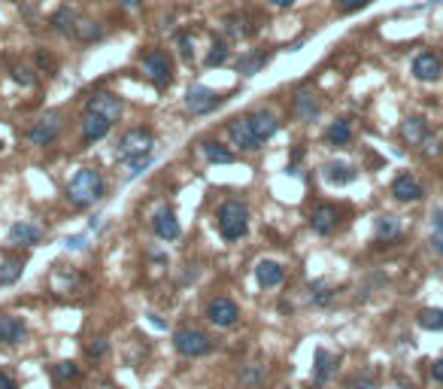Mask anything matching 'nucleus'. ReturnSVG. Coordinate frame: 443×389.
<instances>
[{
    "label": "nucleus",
    "mask_w": 443,
    "mask_h": 389,
    "mask_svg": "<svg viewBox=\"0 0 443 389\" xmlns=\"http://www.w3.org/2000/svg\"><path fill=\"white\" fill-rule=\"evenodd\" d=\"M104 198V177L97 168H79L67 183V201L73 207H91Z\"/></svg>",
    "instance_id": "1"
},
{
    "label": "nucleus",
    "mask_w": 443,
    "mask_h": 389,
    "mask_svg": "<svg viewBox=\"0 0 443 389\" xmlns=\"http://www.w3.org/2000/svg\"><path fill=\"white\" fill-rule=\"evenodd\" d=\"M246 231H249V207L243 201H237V198L225 201L219 207V235L228 244H234V241H240Z\"/></svg>",
    "instance_id": "2"
},
{
    "label": "nucleus",
    "mask_w": 443,
    "mask_h": 389,
    "mask_svg": "<svg viewBox=\"0 0 443 389\" xmlns=\"http://www.w3.org/2000/svg\"><path fill=\"white\" fill-rule=\"evenodd\" d=\"M140 70L155 88H167L173 82V61L161 49H149V52L140 55Z\"/></svg>",
    "instance_id": "3"
},
{
    "label": "nucleus",
    "mask_w": 443,
    "mask_h": 389,
    "mask_svg": "<svg viewBox=\"0 0 443 389\" xmlns=\"http://www.w3.org/2000/svg\"><path fill=\"white\" fill-rule=\"evenodd\" d=\"M155 149V134L149 128H131L124 131L122 140L115 143V155L122 161H131V159H140V155H152Z\"/></svg>",
    "instance_id": "4"
},
{
    "label": "nucleus",
    "mask_w": 443,
    "mask_h": 389,
    "mask_svg": "<svg viewBox=\"0 0 443 389\" xmlns=\"http://www.w3.org/2000/svg\"><path fill=\"white\" fill-rule=\"evenodd\" d=\"M173 347L182 356H207L213 350V338L204 335L200 328H179V332H173Z\"/></svg>",
    "instance_id": "5"
},
{
    "label": "nucleus",
    "mask_w": 443,
    "mask_h": 389,
    "mask_svg": "<svg viewBox=\"0 0 443 389\" xmlns=\"http://www.w3.org/2000/svg\"><path fill=\"white\" fill-rule=\"evenodd\" d=\"M228 140H231V146L243 149V152H255V149H261V140L255 137L249 116H237V119L228 122Z\"/></svg>",
    "instance_id": "6"
},
{
    "label": "nucleus",
    "mask_w": 443,
    "mask_h": 389,
    "mask_svg": "<svg viewBox=\"0 0 443 389\" xmlns=\"http://www.w3.org/2000/svg\"><path fill=\"white\" fill-rule=\"evenodd\" d=\"M204 317L213 322V326H219V328H231L234 322L240 319V308L231 301V298H210V304H207V310H204Z\"/></svg>",
    "instance_id": "7"
},
{
    "label": "nucleus",
    "mask_w": 443,
    "mask_h": 389,
    "mask_svg": "<svg viewBox=\"0 0 443 389\" xmlns=\"http://www.w3.org/2000/svg\"><path fill=\"white\" fill-rule=\"evenodd\" d=\"M86 113H97V116H104L110 125H115V122L122 119V97L113 92H95L86 104Z\"/></svg>",
    "instance_id": "8"
},
{
    "label": "nucleus",
    "mask_w": 443,
    "mask_h": 389,
    "mask_svg": "<svg viewBox=\"0 0 443 389\" xmlns=\"http://www.w3.org/2000/svg\"><path fill=\"white\" fill-rule=\"evenodd\" d=\"M225 97L222 95H216L213 88H207V86H191L188 92H186V106L191 110V116H207V113H213L216 106H222Z\"/></svg>",
    "instance_id": "9"
},
{
    "label": "nucleus",
    "mask_w": 443,
    "mask_h": 389,
    "mask_svg": "<svg viewBox=\"0 0 443 389\" xmlns=\"http://www.w3.org/2000/svg\"><path fill=\"white\" fill-rule=\"evenodd\" d=\"M58 131H61V113H46L43 119L28 131V140L33 146H49L58 137Z\"/></svg>",
    "instance_id": "10"
},
{
    "label": "nucleus",
    "mask_w": 443,
    "mask_h": 389,
    "mask_svg": "<svg viewBox=\"0 0 443 389\" xmlns=\"http://www.w3.org/2000/svg\"><path fill=\"white\" fill-rule=\"evenodd\" d=\"M152 231L161 237V241H177V237L182 235L177 213H173L170 207H158L155 216H152Z\"/></svg>",
    "instance_id": "11"
},
{
    "label": "nucleus",
    "mask_w": 443,
    "mask_h": 389,
    "mask_svg": "<svg viewBox=\"0 0 443 389\" xmlns=\"http://www.w3.org/2000/svg\"><path fill=\"white\" fill-rule=\"evenodd\" d=\"M443 73V61L437 52H419L413 58V77L422 82H437Z\"/></svg>",
    "instance_id": "12"
},
{
    "label": "nucleus",
    "mask_w": 443,
    "mask_h": 389,
    "mask_svg": "<svg viewBox=\"0 0 443 389\" xmlns=\"http://www.w3.org/2000/svg\"><path fill=\"white\" fill-rule=\"evenodd\" d=\"M337 222H340V213L334 204H316L310 210V228L316 235H331L337 228Z\"/></svg>",
    "instance_id": "13"
},
{
    "label": "nucleus",
    "mask_w": 443,
    "mask_h": 389,
    "mask_svg": "<svg viewBox=\"0 0 443 389\" xmlns=\"http://www.w3.org/2000/svg\"><path fill=\"white\" fill-rule=\"evenodd\" d=\"M110 122L104 119V116L97 113H86L79 119V134H82V143H97V140H104L106 134H110Z\"/></svg>",
    "instance_id": "14"
},
{
    "label": "nucleus",
    "mask_w": 443,
    "mask_h": 389,
    "mask_svg": "<svg viewBox=\"0 0 443 389\" xmlns=\"http://www.w3.org/2000/svg\"><path fill=\"white\" fill-rule=\"evenodd\" d=\"M246 116H249V122H252V131H255V137L261 140V146L280 131V119L271 110H252V113H246Z\"/></svg>",
    "instance_id": "15"
},
{
    "label": "nucleus",
    "mask_w": 443,
    "mask_h": 389,
    "mask_svg": "<svg viewBox=\"0 0 443 389\" xmlns=\"http://www.w3.org/2000/svg\"><path fill=\"white\" fill-rule=\"evenodd\" d=\"M392 198L401 201V204L419 201V198H422V186L416 183V177H410V173H401V177H395V183H392Z\"/></svg>",
    "instance_id": "16"
},
{
    "label": "nucleus",
    "mask_w": 443,
    "mask_h": 389,
    "mask_svg": "<svg viewBox=\"0 0 443 389\" xmlns=\"http://www.w3.org/2000/svg\"><path fill=\"white\" fill-rule=\"evenodd\" d=\"M428 122L422 119V116H410V119L401 122V140H404L407 146H422V140L428 137Z\"/></svg>",
    "instance_id": "17"
},
{
    "label": "nucleus",
    "mask_w": 443,
    "mask_h": 389,
    "mask_svg": "<svg viewBox=\"0 0 443 389\" xmlns=\"http://www.w3.org/2000/svg\"><path fill=\"white\" fill-rule=\"evenodd\" d=\"M24 335H28V326H24V319L13 317V313H0V341L19 344V341H24Z\"/></svg>",
    "instance_id": "18"
},
{
    "label": "nucleus",
    "mask_w": 443,
    "mask_h": 389,
    "mask_svg": "<svg viewBox=\"0 0 443 389\" xmlns=\"http://www.w3.org/2000/svg\"><path fill=\"white\" fill-rule=\"evenodd\" d=\"M291 106H295V113H298L304 122H313L316 116H319V110H322L319 97H316L313 92H307V88H300V92L295 95V101H291Z\"/></svg>",
    "instance_id": "19"
},
{
    "label": "nucleus",
    "mask_w": 443,
    "mask_h": 389,
    "mask_svg": "<svg viewBox=\"0 0 443 389\" xmlns=\"http://www.w3.org/2000/svg\"><path fill=\"white\" fill-rule=\"evenodd\" d=\"M255 277H258V283H261L264 289H277V286L282 283V277H286V271H282V264H280V262L264 259V262H258Z\"/></svg>",
    "instance_id": "20"
},
{
    "label": "nucleus",
    "mask_w": 443,
    "mask_h": 389,
    "mask_svg": "<svg viewBox=\"0 0 443 389\" xmlns=\"http://www.w3.org/2000/svg\"><path fill=\"white\" fill-rule=\"evenodd\" d=\"M322 177L328 180L331 186H346V183H353V180H355V168H353V164H346V161H328L322 168Z\"/></svg>",
    "instance_id": "21"
},
{
    "label": "nucleus",
    "mask_w": 443,
    "mask_h": 389,
    "mask_svg": "<svg viewBox=\"0 0 443 389\" xmlns=\"http://www.w3.org/2000/svg\"><path fill=\"white\" fill-rule=\"evenodd\" d=\"M40 237H43V228L40 225H31V222H15L10 228V244L22 246V244H40Z\"/></svg>",
    "instance_id": "22"
},
{
    "label": "nucleus",
    "mask_w": 443,
    "mask_h": 389,
    "mask_svg": "<svg viewBox=\"0 0 443 389\" xmlns=\"http://www.w3.org/2000/svg\"><path fill=\"white\" fill-rule=\"evenodd\" d=\"M334 368H337V359L328 353V350H316V365H313V380L316 383H325V380H331Z\"/></svg>",
    "instance_id": "23"
},
{
    "label": "nucleus",
    "mask_w": 443,
    "mask_h": 389,
    "mask_svg": "<svg viewBox=\"0 0 443 389\" xmlns=\"http://www.w3.org/2000/svg\"><path fill=\"white\" fill-rule=\"evenodd\" d=\"M325 140H328L331 146H346L349 140H353V125H349V119L331 122V128L325 131Z\"/></svg>",
    "instance_id": "24"
},
{
    "label": "nucleus",
    "mask_w": 443,
    "mask_h": 389,
    "mask_svg": "<svg viewBox=\"0 0 443 389\" xmlns=\"http://www.w3.org/2000/svg\"><path fill=\"white\" fill-rule=\"evenodd\" d=\"M200 152L207 155L210 164H231L234 161V152H228L219 140H204V143H200Z\"/></svg>",
    "instance_id": "25"
},
{
    "label": "nucleus",
    "mask_w": 443,
    "mask_h": 389,
    "mask_svg": "<svg viewBox=\"0 0 443 389\" xmlns=\"http://www.w3.org/2000/svg\"><path fill=\"white\" fill-rule=\"evenodd\" d=\"M373 235H377V241H382V244L395 241L401 235V219L398 216H380L377 225H373Z\"/></svg>",
    "instance_id": "26"
},
{
    "label": "nucleus",
    "mask_w": 443,
    "mask_h": 389,
    "mask_svg": "<svg viewBox=\"0 0 443 389\" xmlns=\"http://www.w3.org/2000/svg\"><path fill=\"white\" fill-rule=\"evenodd\" d=\"M264 64H267L264 52H246V55H240V61H237V73H243V77H255Z\"/></svg>",
    "instance_id": "27"
},
{
    "label": "nucleus",
    "mask_w": 443,
    "mask_h": 389,
    "mask_svg": "<svg viewBox=\"0 0 443 389\" xmlns=\"http://www.w3.org/2000/svg\"><path fill=\"white\" fill-rule=\"evenodd\" d=\"M416 322L425 332H443V310H434V308H425L416 313Z\"/></svg>",
    "instance_id": "28"
},
{
    "label": "nucleus",
    "mask_w": 443,
    "mask_h": 389,
    "mask_svg": "<svg viewBox=\"0 0 443 389\" xmlns=\"http://www.w3.org/2000/svg\"><path fill=\"white\" fill-rule=\"evenodd\" d=\"M225 28H228L231 37H252L255 34V24L246 19V15H228L225 19Z\"/></svg>",
    "instance_id": "29"
},
{
    "label": "nucleus",
    "mask_w": 443,
    "mask_h": 389,
    "mask_svg": "<svg viewBox=\"0 0 443 389\" xmlns=\"http://www.w3.org/2000/svg\"><path fill=\"white\" fill-rule=\"evenodd\" d=\"M22 271H24L22 259H3V262H0V286L15 283V280L22 277Z\"/></svg>",
    "instance_id": "30"
},
{
    "label": "nucleus",
    "mask_w": 443,
    "mask_h": 389,
    "mask_svg": "<svg viewBox=\"0 0 443 389\" xmlns=\"http://www.w3.org/2000/svg\"><path fill=\"white\" fill-rule=\"evenodd\" d=\"M428 244H431V250L443 255V213L437 210L431 216V235H428Z\"/></svg>",
    "instance_id": "31"
},
{
    "label": "nucleus",
    "mask_w": 443,
    "mask_h": 389,
    "mask_svg": "<svg viewBox=\"0 0 443 389\" xmlns=\"http://www.w3.org/2000/svg\"><path fill=\"white\" fill-rule=\"evenodd\" d=\"M52 28H55V31H61V34H67V31L76 28V15H73V10L61 6V10L52 15Z\"/></svg>",
    "instance_id": "32"
},
{
    "label": "nucleus",
    "mask_w": 443,
    "mask_h": 389,
    "mask_svg": "<svg viewBox=\"0 0 443 389\" xmlns=\"http://www.w3.org/2000/svg\"><path fill=\"white\" fill-rule=\"evenodd\" d=\"M52 377L58 380V383L76 380L79 377V365H76V362H58V365H52Z\"/></svg>",
    "instance_id": "33"
},
{
    "label": "nucleus",
    "mask_w": 443,
    "mask_h": 389,
    "mask_svg": "<svg viewBox=\"0 0 443 389\" xmlns=\"http://www.w3.org/2000/svg\"><path fill=\"white\" fill-rule=\"evenodd\" d=\"M225 61H228V46H225V40H216L207 55V68H222Z\"/></svg>",
    "instance_id": "34"
},
{
    "label": "nucleus",
    "mask_w": 443,
    "mask_h": 389,
    "mask_svg": "<svg viewBox=\"0 0 443 389\" xmlns=\"http://www.w3.org/2000/svg\"><path fill=\"white\" fill-rule=\"evenodd\" d=\"M73 34H76L79 40H86V43H91V40H97L104 31L97 28V22H88V19H82L76 22V28H73Z\"/></svg>",
    "instance_id": "35"
},
{
    "label": "nucleus",
    "mask_w": 443,
    "mask_h": 389,
    "mask_svg": "<svg viewBox=\"0 0 443 389\" xmlns=\"http://www.w3.org/2000/svg\"><path fill=\"white\" fill-rule=\"evenodd\" d=\"M331 298H334V292L325 283H310V301L313 304H319V308H322V304H328Z\"/></svg>",
    "instance_id": "36"
},
{
    "label": "nucleus",
    "mask_w": 443,
    "mask_h": 389,
    "mask_svg": "<svg viewBox=\"0 0 443 389\" xmlns=\"http://www.w3.org/2000/svg\"><path fill=\"white\" fill-rule=\"evenodd\" d=\"M419 149H422V155H437L440 149H443V134H428V137L422 140Z\"/></svg>",
    "instance_id": "37"
},
{
    "label": "nucleus",
    "mask_w": 443,
    "mask_h": 389,
    "mask_svg": "<svg viewBox=\"0 0 443 389\" xmlns=\"http://www.w3.org/2000/svg\"><path fill=\"white\" fill-rule=\"evenodd\" d=\"M243 383H249V386H258V383H264V365H249L243 374Z\"/></svg>",
    "instance_id": "38"
},
{
    "label": "nucleus",
    "mask_w": 443,
    "mask_h": 389,
    "mask_svg": "<svg viewBox=\"0 0 443 389\" xmlns=\"http://www.w3.org/2000/svg\"><path fill=\"white\" fill-rule=\"evenodd\" d=\"M149 164H152V155H140V159H131V164H128V180H134L137 173H143Z\"/></svg>",
    "instance_id": "39"
},
{
    "label": "nucleus",
    "mask_w": 443,
    "mask_h": 389,
    "mask_svg": "<svg viewBox=\"0 0 443 389\" xmlns=\"http://www.w3.org/2000/svg\"><path fill=\"white\" fill-rule=\"evenodd\" d=\"M13 79L19 82V86H24V88L33 86V73L28 68H22V64H15V68H13Z\"/></svg>",
    "instance_id": "40"
},
{
    "label": "nucleus",
    "mask_w": 443,
    "mask_h": 389,
    "mask_svg": "<svg viewBox=\"0 0 443 389\" xmlns=\"http://www.w3.org/2000/svg\"><path fill=\"white\" fill-rule=\"evenodd\" d=\"M179 49H182V58L191 61V55H195V40H191V34H179Z\"/></svg>",
    "instance_id": "41"
},
{
    "label": "nucleus",
    "mask_w": 443,
    "mask_h": 389,
    "mask_svg": "<svg viewBox=\"0 0 443 389\" xmlns=\"http://www.w3.org/2000/svg\"><path fill=\"white\" fill-rule=\"evenodd\" d=\"M106 350H110V347H106L104 338H97V341H91V344H88V356H95V359L106 356Z\"/></svg>",
    "instance_id": "42"
},
{
    "label": "nucleus",
    "mask_w": 443,
    "mask_h": 389,
    "mask_svg": "<svg viewBox=\"0 0 443 389\" xmlns=\"http://www.w3.org/2000/svg\"><path fill=\"white\" fill-rule=\"evenodd\" d=\"M371 0H337V6L344 13H353V10H362V6H367Z\"/></svg>",
    "instance_id": "43"
},
{
    "label": "nucleus",
    "mask_w": 443,
    "mask_h": 389,
    "mask_svg": "<svg viewBox=\"0 0 443 389\" xmlns=\"http://www.w3.org/2000/svg\"><path fill=\"white\" fill-rule=\"evenodd\" d=\"M349 389H377V383L367 377H355V380H349Z\"/></svg>",
    "instance_id": "44"
},
{
    "label": "nucleus",
    "mask_w": 443,
    "mask_h": 389,
    "mask_svg": "<svg viewBox=\"0 0 443 389\" xmlns=\"http://www.w3.org/2000/svg\"><path fill=\"white\" fill-rule=\"evenodd\" d=\"M431 374H434V380H437V383H443V356L431 365Z\"/></svg>",
    "instance_id": "45"
},
{
    "label": "nucleus",
    "mask_w": 443,
    "mask_h": 389,
    "mask_svg": "<svg viewBox=\"0 0 443 389\" xmlns=\"http://www.w3.org/2000/svg\"><path fill=\"white\" fill-rule=\"evenodd\" d=\"M64 244L70 246V250H82V246H86V237H82V235H79V237H67Z\"/></svg>",
    "instance_id": "46"
},
{
    "label": "nucleus",
    "mask_w": 443,
    "mask_h": 389,
    "mask_svg": "<svg viewBox=\"0 0 443 389\" xmlns=\"http://www.w3.org/2000/svg\"><path fill=\"white\" fill-rule=\"evenodd\" d=\"M0 389H19V386H15V380L10 374H3V371H0Z\"/></svg>",
    "instance_id": "47"
},
{
    "label": "nucleus",
    "mask_w": 443,
    "mask_h": 389,
    "mask_svg": "<svg viewBox=\"0 0 443 389\" xmlns=\"http://www.w3.org/2000/svg\"><path fill=\"white\" fill-rule=\"evenodd\" d=\"M115 3H119V6H124V10H137V6L143 3V0H115Z\"/></svg>",
    "instance_id": "48"
},
{
    "label": "nucleus",
    "mask_w": 443,
    "mask_h": 389,
    "mask_svg": "<svg viewBox=\"0 0 443 389\" xmlns=\"http://www.w3.org/2000/svg\"><path fill=\"white\" fill-rule=\"evenodd\" d=\"M271 3H273V6H280V10H282V6H291L295 0H271Z\"/></svg>",
    "instance_id": "49"
},
{
    "label": "nucleus",
    "mask_w": 443,
    "mask_h": 389,
    "mask_svg": "<svg viewBox=\"0 0 443 389\" xmlns=\"http://www.w3.org/2000/svg\"><path fill=\"white\" fill-rule=\"evenodd\" d=\"M0 152H3V140H0Z\"/></svg>",
    "instance_id": "50"
}]
</instances>
